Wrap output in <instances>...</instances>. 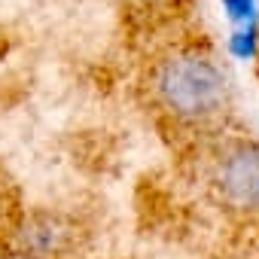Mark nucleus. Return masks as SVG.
<instances>
[{"label": "nucleus", "mask_w": 259, "mask_h": 259, "mask_svg": "<svg viewBox=\"0 0 259 259\" xmlns=\"http://www.w3.org/2000/svg\"><path fill=\"white\" fill-rule=\"evenodd\" d=\"M153 95L174 119L204 122L226 107L229 85L210 58L198 52H177L153 70Z\"/></svg>", "instance_id": "nucleus-1"}, {"label": "nucleus", "mask_w": 259, "mask_h": 259, "mask_svg": "<svg viewBox=\"0 0 259 259\" xmlns=\"http://www.w3.org/2000/svg\"><path fill=\"white\" fill-rule=\"evenodd\" d=\"M223 4L229 7V13H232L235 19H247L250 10H253V0H223Z\"/></svg>", "instance_id": "nucleus-4"}, {"label": "nucleus", "mask_w": 259, "mask_h": 259, "mask_svg": "<svg viewBox=\"0 0 259 259\" xmlns=\"http://www.w3.org/2000/svg\"><path fill=\"white\" fill-rule=\"evenodd\" d=\"M19 226V210H16V201H13V192H10V183L0 177V241L10 238Z\"/></svg>", "instance_id": "nucleus-3"}, {"label": "nucleus", "mask_w": 259, "mask_h": 259, "mask_svg": "<svg viewBox=\"0 0 259 259\" xmlns=\"http://www.w3.org/2000/svg\"><path fill=\"white\" fill-rule=\"evenodd\" d=\"M217 189L232 207H259V144H235L217 165Z\"/></svg>", "instance_id": "nucleus-2"}]
</instances>
